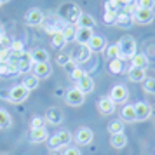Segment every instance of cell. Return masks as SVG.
Here are the masks:
<instances>
[{
    "mask_svg": "<svg viewBox=\"0 0 155 155\" xmlns=\"http://www.w3.org/2000/svg\"><path fill=\"white\" fill-rule=\"evenodd\" d=\"M2 40H4V35L0 33V47H2Z\"/></svg>",
    "mask_w": 155,
    "mask_h": 155,
    "instance_id": "48",
    "label": "cell"
},
{
    "mask_svg": "<svg viewBox=\"0 0 155 155\" xmlns=\"http://www.w3.org/2000/svg\"><path fill=\"white\" fill-rule=\"evenodd\" d=\"M105 54H106V59H120V51H119V45L117 42L115 44H110V45H106L105 49Z\"/></svg>",
    "mask_w": 155,
    "mask_h": 155,
    "instance_id": "28",
    "label": "cell"
},
{
    "mask_svg": "<svg viewBox=\"0 0 155 155\" xmlns=\"http://www.w3.org/2000/svg\"><path fill=\"white\" fill-rule=\"evenodd\" d=\"M52 73V66L49 63H35L33 68H31V75L37 77L38 80H45V78L51 77Z\"/></svg>",
    "mask_w": 155,
    "mask_h": 155,
    "instance_id": "11",
    "label": "cell"
},
{
    "mask_svg": "<svg viewBox=\"0 0 155 155\" xmlns=\"http://www.w3.org/2000/svg\"><path fill=\"white\" fill-rule=\"evenodd\" d=\"M42 127H45V119L44 117H33L31 119V122H30V129H42Z\"/></svg>",
    "mask_w": 155,
    "mask_h": 155,
    "instance_id": "39",
    "label": "cell"
},
{
    "mask_svg": "<svg viewBox=\"0 0 155 155\" xmlns=\"http://www.w3.org/2000/svg\"><path fill=\"white\" fill-rule=\"evenodd\" d=\"M110 99H112L115 105L117 103H126L127 99H129V89L124 84L113 85L112 91H110Z\"/></svg>",
    "mask_w": 155,
    "mask_h": 155,
    "instance_id": "9",
    "label": "cell"
},
{
    "mask_svg": "<svg viewBox=\"0 0 155 155\" xmlns=\"http://www.w3.org/2000/svg\"><path fill=\"white\" fill-rule=\"evenodd\" d=\"M61 155H82V152H80L77 147H66Z\"/></svg>",
    "mask_w": 155,
    "mask_h": 155,
    "instance_id": "45",
    "label": "cell"
},
{
    "mask_svg": "<svg viewBox=\"0 0 155 155\" xmlns=\"http://www.w3.org/2000/svg\"><path fill=\"white\" fill-rule=\"evenodd\" d=\"M134 112H136V122H143L152 117V106L145 101H138L134 105Z\"/></svg>",
    "mask_w": 155,
    "mask_h": 155,
    "instance_id": "12",
    "label": "cell"
},
{
    "mask_svg": "<svg viewBox=\"0 0 155 155\" xmlns=\"http://www.w3.org/2000/svg\"><path fill=\"white\" fill-rule=\"evenodd\" d=\"M105 9L106 11H115V12H119V9H124V5H122L120 0H106Z\"/></svg>",
    "mask_w": 155,
    "mask_h": 155,
    "instance_id": "37",
    "label": "cell"
},
{
    "mask_svg": "<svg viewBox=\"0 0 155 155\" xmlns=\"http://www.w3.org/2000/svg\"><path fill=\"white\" fill-rule=\"evenodd\" d=\"M25 23L30 25V26H40L44 23V12L40 9H28L26 11V14H25Z\"/></svg>",
    "mask_w": 155,
    "mask_h": 155,
    "instance_id": "10",
    "label": "cell"
},
{
    "mask_svg": "<svg viewBox=\"0 0 155 155\" xmlns=\"http://www.w3.org/2000/svg\"><path fill=\"white\" fill-rule=\"evenodd\" d=\"M47 147H49V150L51 152H59V150H61V143H59V140H58V136L56 134H54V136H49V140H47Z\"/></svg>",
    "mask_w": 155,
    "mask_h": 155,
    "instance_id": "34",
    "label": "cell"
},
{
    "mask_svg": "<svg viewBox=\"0 0 155 155\" xmlns=\"http://www.w3.org/2000/svg\"><path fill=\"white\" fill-rule=\"evenodd\" d=\"M133 25H134V21H133V16L131 14H127L124 11H119V12H117V19H115V25H113V26L127 30V28H131Z\"/></svg>",
    "mask_w": 155,
    "mask_h": 155,
    "instance_id": "17",
    "label": "cell"
},
{
    "mask_svg": "<svg viewBox=\"0 0 155 155\" xmlns=\"http://www.w3.org/2000/svg\"><path fill=\"white\" fill-rule=\"evenodd\" d=\"M91 51L87 45H77L75 51L70 54V59L73 61L75 64H80V63H89L91 61Z\"/></svg>",
    "mask_w": 155,
    "mask_h": 155,
    "instance_id": "7",
    "label": "cell"
},
{
    "mask_svg": "<svg viewBox=\"0 0 155 155\" xmlns=\"http://www.w3.org/2000/svg\"><path fill=\"white\" fill-rule=\"evenodd\" d=\"M120 2H122V5H124V7H127V5H131V4H134L136 0H120Z\"/></svg>",
    "mask_w": 155,
    "mask_h": 155,
    "instance_id": "47",
    "label": "cell"
},
{
    "mask_svg": "<svg viewBox=\"0 0 155 155\" xmlns=\"http://www.w3.org/2000/svg\"><path fill=\"white\" fill-rule=\"evenodd\" d=\"M108 70L113 75L122 73V70H124V61L122 59H112V61H108Z\"/></svg>",
    "mask_w": 155,
    "mask_h": 155,
    "instance_id": "30",
    "label": "cell"
},
{
    "mask_svg": "<svg viewBox=\"0 0 155 155\" xmlns=\"http://www.w3.org/2000/svg\"><path fill=\"white\" fill-rule=\"evenodd\" d=\"M33 68V59H31V52H23L19 54V66H18V70H19V75L21 73H30Z\"/></svg>",
    "mask_w": 155,
    "mask_h": 155,
    "instance_id": "16",
    "label": "cell"
},
{
    "mask_svg": "<svg viewBox=\"0 0 155 155\" xmlns=\"http://www.w3.org/2000/svg\"><path fill=\"white\" fill-rule=\"evenodd\" d=\"M11 52L14 54V56H19V54H23L25 52V44L21 42V40H14V42H11Z\"/></svg>",
    "mask_w": 155,
    "mask_h": 155,
    "instance_id": "35",
    "label": "cell"
},
{
    "mask_svg": "<svg viewBox=\"0 0 155 155\" xmlns=\"http://www.w3.org/2000/svg\"><path fill=\"white\" fill-rule=\"evenodd\" d=\"M96 106H98V110L101 115H112L113 112H115V103H113L112 99H110V96H103V98L98 99V103H96Z\"/></svg>",
    "mask_w": 155,
    "mask_h": 155,
    "instance_id": "14",
    "label": "cell"
},
{
    "mask_svg": "<svg viewBox=\"0 0 155 155\" xmlns=\"http://www.w3.org/2000/svg\"><path fill=\"white\" fill-rule=\"evenodd\" d=\"M49 140V133L47 129L42 127V129H31L30 131V141L31 143H44V141Z\"/></svg>",
    "mask_w": 155,
    "mask_h": 155,
    "instance_id": "22",
    "label": "cell"
},
{
    "mask_svg": "<svg viewBox=\"0 0 155 155\" xmlns=\"http://www.w3.org/2000/svg\"><path fill=\"white\" fill-rule=\"evenodd\" d=\"M56 136H58V140H59V143H61V147L63 148L70 147V143H71V133L70 131L61 129V131H58L56 133Z\"/></svg>",
    "mask_w": 155,
    "mask_h": 155,
    "instance_id": "29",
    "label": "cell"
},
{
    "mask_svg": "<svg viewBox=\"0 0 155 155\" xmlns=\"http://www.w3.org/2000/svg\"><path fill=\"white\" fill-rule=\"evenodd\" d=\"M92 140H94V133H92V129H89V127H78L77 133L73 134V141L77 143L78 147H87V145H91Z\"/></svg>",
    "mask_w": 155,
    "mask_h": 155,
    "instance_id": "4",
    "label": "cell"
},
{
    "mask_svg": "<svg viewBox=\"0 0 155 155\" xmlns=\"http://www.w3.org/2000/svg\"><path fill=\"white\" fill-rule=\"evenodd\" d=\"M11 56H12V52L9 47H0V61H9Z\"/></svg>",
    "mask_w": 155,
    "mask_h": 155,
    "instance_id": "44",
    "label": "cell"
},
{
    "mask_svg": "<svg viewBox=\"0 0 155 155\" xmlns=\"http://www.w3.org/2000/svg\"><path fill=\"white\" fill-rule=\"evenodd\" d=\"M87 47H89V51L91 52H96V54H99V52H105L106 49V38L103 35H92V38L89 40V44H87Z\"/></svg>",
    "mask_w": 155,
    "mask_h": 155,
    "instance_id": "13",
    "label": "cell"
},
{
    "mask_svg": "<svg viewBox=\"0 0 155 155\" xmlns=\"http://www.w3.org/2000/svg\"><path fill=\"white\" fill-rule=\"evenodd\" d=\"M31 59H33V64L35 63H49V52L42 47H37V49L31 51Z\"/></svg>",
    "mask_w": 155,
    "mask_h": 155,
    "instance_id": "24",
    "label": "cell"
},
{
    "mask_svg": "<svg viewBox=\"0 0 155 155\" xmlns=\"http://www.w3.org/2000/svg\"><path fill=\"white\" fill-rule=\"evenodd\" d=\"M110 147L115 148V150H122L124 147H127V136L124 133L112 134L110 136Z\"/></svg>",
    "mask_w": 155,
    "mask_h": 155,
    "instance_id": "23",
    "label": "cell"
},
{
    "mask_svg": "<svg viewBox=\"0 0 155 155\" xmlns=\"http://www.w3.org/2000/svg\"><path fill=\"white\" fill-rule=\"evenodd\" d=\"M127 78L134 82V84H140V82H145L147 80V70L143 68H136V66H131L129 71H127Z\"/></svg>",
    "mask_w": 155,
    "mask_h": 155,
    "instance_id": "19",
    "label": "cell"
},
{
    "mask_svg": "<svg viewBox=\"0 0 155 155\" xmlns=\"http://www.w3.org/2000/svg\"><path fill=\"white\" fill-rule=\"evenodd\" d=\"M94 87H96L94 78L89 77V75H85V77H82L78 82H75V89H78L82 94H91V92L94 91Z\"/></svg>",
    "mask_w": 155,
    "mask_h": 155,
    "instance_id": "15",
    "label": "cell"
},
{
    "mask_svg": "<svg viewBox=\"0 0 155 155\" xmlns=\"http://www.w3.org/2000/svg\"><path fill=\"white\" fill-rule=\"evenodd\" d=\"M0 77H11V68L7 61H0Z\"/></svg>",
    "mask_w": 155,
    "mask_h": 155,
    "instance_id": "43",
    "label": "cell"
},
{
    "mask_svg": "<svg viewBox=\"0 0 155 155\" xmlns=\"http://www.w3.org/2000/svg\"><path fill=\"white\" fill-rule=\"evenodd\" d=\"M7 2H11V0H0V4H7Z\"/></svg>",
    "mask_w": 155,
    "mask_h": 155,
    "instance_id": "49",
    "label": "cell"
},
{
    "mask_svg": "<svg viewBox=\"0 0 155 155\" xmlns=\"http://www.w3.org/2000/svg\"><path fill=\"white\" fill-rule=\"evenodd\" d=\"M12 126V117L11 113L5 110V108H0V129L5 131V129H11Z\"/></svg>",
    "mask_w": 155,
    "mask_h": 155,
    "instance_id": "26",
    "label": "cell"
},
{
    "mask_svg": "<svg viewBox=\"0 0 155 155\" xmlns=\"http://www.w3.org/2000/svg\"><path fill=\"white\" fill-rule=\"evenodd\" d=\"M44 119H45V122H49L51 126H59V124H63V120H64V113H63L61 108H58V106H51V108L45 110Z\"/></svg>",
    "mask_w": 155,
    "mask_h": 155,
    "instance_id": "8",
    "label": "cell"
},
{
    "mask_svg": "<svg viewBox=\"0 0 155 155\" xmlns=\"http://www.w3.org/2000/svg\"><path fill=\"white\" fill-rule=\"evenodd\" d=\"M75 68H77V64H75V63H73V61H70V63H68V64H66V66H64V70H66V71H68V75H70V73H71V71H73V70H75Z\"/></svg>",
    "mask_w": 155,
    "mask_h": 155,
    "instance_id": "46",
    "label": "cell"
},
{
    "mask_svg": "<svg viewBox=\"0 0 155 155\" xmlns=\"http://www.w3.org/2000/svg\"><path fill=\"white\" fill-rule=\"evenodd\" d=\"M75 30H77V26H73V25H68V23H66L63 28L59 30V31L63 33L64 40H66V42H70V40H73V38H75Z\"/></svg>",
    "mask_w": 155,
    "mask_h": 155,
    "instance_id": "31",
    "label": "cell"
},
{
    "mask_svg": "<svg viewBox=\"0 0 155 155\" xmlns=\"http://www.w3.org/2000/svg\"><path fill=\"white\" fill-rule=\"evenodd\" d=\"M134 4H136L138 9H148V11L155 9V0H136Z\"/></svg>",
    "mask_w": 155,
    "mask_h": 155,
    "instance_id": "38",
    "label": "cell"
},
{
    "mask_svg": "<svg viewBox=\"0 0 155 155\" xmlns=\"http://www.w3.org/2000/svg\"><path fill=\"white\" fill-rule=\"evenodd\" d=\"M64 103L68 106H82L85 103V94H82L75 87H70L64 92Z\"/></svg>",
    "mask_w": 155,
    "mask_h": 155,
    "instance_id": "6",
    "label": "cell"
},
{
    "mask_svg": "<svg viewBox=\"0 0 155 155\" xmlns=\"http://www.w3.org/2000/svg\"><path fill=\"white\" fill-rule=\"evenodd\" d=\"M133 21L136 25H141V26H147V25H152L155 21V12L153 11H148V9H138L133 12Z\"/></svg>",
    "mask_w": 155,
    "mask_h": 155,
    "instance_id": "5",
    "label": "cell"
},
{
    "mask_svg": "<svg viewBox=\"0 0 155 155\" xmlns=\"http://www.w3.org/2000/svg\"><path fill=\"white\" fill-rule=\"evenodd\" d=\"M30 92L31 91H28L23 84H18V85H14V87H11V91H9V94H7V99H9V103H12V105H19V103H23V101L28 99Z\"/></svg>",
    "mask_w": 155,
    "mask_h": 155,
    "instance_id": "3",
    "label": "cell"
},
{
    "mask_svg": "<svg viewBox=\"0 0 155 155\" xmlns=\"http://www.w3.org/2000/svg\"><path fill=\"white\" fill-rule=\"evenodd\" d=\"M58 14H59V18L66 19V23H68V25H73V23H77L78 18L82 16V9L78 7L77 4L68 2V4H63V5L59 7Z\"/></svg>",
    "mask_w": 155,
    "mask_h": 155,
    "instance_id": "2",
    "label": "cell"
},
{
    "mask_svg": "<svg viewBox=\"0 0 155 155\" xmlns=\"http://www.w3.org/2000/svg\"><path fill=\"white\" fill-rule=\"evenodd\" d=\"M120 120L122 122H127V124H133L136 122V112H134V105H124L122 110H120Z\"/></svg>",
    "mask_w": 155,
    "mask_h": 155,
    "instance_id": "20",
    "label": "cell"
},
{
    "mask_svg": "<svg viewBox=\"0 0 155 155\" xmlns=\"http://www.w3.org/2000/svg\"><path fill=\"white\" fill-rule=\"evenodd\" d=\"M51 155H61V153H56V152H52V153H51Z\"/></svg>",
    "mask_w": 155,
    "mask_h": 155,
    "instance_id": "50",
    "label": "cell"
},
{
    "mask_svg": "<svg viewBox=\"0 0 155 155\" xmlns=\"http://www.w3.org/2000/svg\"><path fill=\"white\" fill-rule=\"evenodd\" d=\"M115 19H117V12L115 11H105L103 14V23L106 26H113L115 25Z\"/></svg>",
    "mask_w": 155,
    "mask_h": 155,
    "instance_id": "36",
    "label": "cell"
},
{
    "mask_svg": "<svg viewBox=\"0 0 155 155\" xmlns=\"http://www.w3.org/2000/svg\"><path fill=\"white\" fill-rule=\"evenodd\" d=\"M71 59H70V54H66V52H61V54H58V58H56V63L59 64V66H66V64L70 63Z\"/></svg>",
    "mask_w": 155,
    "mask_h": 155,
    "instance_id": "42",
    "label": "cell"
},
{
    "mask_svg": "<svg viewBox=\"0 0 155 155\" xmlns=\"http://www.w3.org/2000/svg\"><path fill=\"white\" fill-rule=\"evenodd\" d=\"M0 5H2V4H0Z\"/></svg>",
    "mask_w": 155,
    "mask_h": 155,
    "instance_id": "51",
    "label": "cell"
},
{
    "mask_svg": "<svg viewBox=\"0 0 155 155\" xmlns=\"http://www.w3.org/2000/svg\"><path fill=\"white\" fill-rule=\"evenodd\" d=\"M85 75H87V71H85V70H82V68H78V66H77V68H75V70L71 71V73L68 75V77H70L71 80H75V82H78V80H80L82 77H85Z\"/></svg>",
    "mask_w": 155,
    "mask_h": 155,
    "instance_id": "41",
    "label": "cell"
},
{
    "mask_svg": "<svg viewBox=\"0 0 155 155\" xmlns=\"http://www.w3.org/2000/svg\"><path fill=\"white\" fill-rule=\"evenodd\" d=\"M51 45L54 49H63L64 45H66V40H64V37L61 31H56V33L51 35Z\"/></svg>",
    "mask_w": 155,
    "mask_h": 155,
    "instance_id": "27",
    "label": "cell"
},
{
    "mask_svg": "<svg viewBox=\"0 0 155 155\" xmlns=\"http://www.w3.org/2000/svg\"><path fill=\"white\" fill-rule=\"evenodd\" d=\"M148 64H150V59L145 52H136L133 58H131V66H136V68H143L147 70Z\"/></svg>",
    "mask_w": 155,
    "mask_h": 155,
    "instance_id": "21",
    "label": "cell"
},
{
    "mask_svg": "<svg viewBox=\"0 0 155 155\" xmlns=\"http://www.w3.org/2000/svg\"><path fill=\"white\" fill-rule=\"evenodd\" d=\"M92 35H94V31L89 28H77L75 30V42L78 44V45H87L89 44V40L92 38Z\"/></svg>",
    "mask_w": 155,
    "mask_h": 155,
    "instance_id": "18",
    "label": "cell"
},
{
    "mask_svg": "<svg viewBox=\"0 0 155 155\" xmlns=\"http://www.w3.org/2000/svg\"><path fill=\"white\" fill-rule=\"evenodd\" d=\"M106 129H108L110 136H112V134H120V133H124V122H122V120H112Z\"/></svg>",
    "mask_w": 155,
    "mask_h": 155,
    "instance_id": "32",
    "label": "cell"
},
{
    "mask_svg": "<svg viewBox=\"0 0 155 155\" xmlns=\"http://www.w3.org/2000/svg\"><path fill=\"white\" fill-rule=\"evenodd\" d=\"M38 82H40V80H38L37 77H33V75H26V77L23 78L21 84L25 85L28 91H33V89H37V87H38Z\"/></svg>",
    "mask_w": 155,
    "mask_h": 155,
    "instance_id": "33",
    "label": "cell"
},
{
    "mask_svg": "<svg viewBox=\"0 0 155 155\" xmlns=\"http://www.w3.org/2000/svg\"><path fill=\"white\" fill-rule=\"evenodd\" d=\"M119 45V51H120V59L126 61V59H131V58L138 52V44L131 35H124L120 37V40L117 42Z\"/></svg>",
    "mask_w": 155,
    "mask_h": 155,
    "instance_id": "1",
    "label": "cell"
},
{
    "mask_svg": "<svg viewBox=\"0 0 155 155\" xmlns=\"http://www.w3.org/2000/svg\"><path fill=\"white\" fill-rule=\"evenodd\" d=\"M143 91L147 94H155V78H147L143 82Z\"/></svg>",
    "mask_w": 155,
    "mask_h": 155,
    "instance_id": "40",
    "label": "cell"
},
{
    "mask_svg": "<svg viewBox=\"0 0 155 155\" xmlns=\"http://www.w3.org/2000/svg\"><path fill=\"white\" fill-rule=\"evenodd\" d=\"M77 28L94 30V28H96V19H94L91 14H84V12H82V16L78 18V21H77Z\"/></svg>",
    "mask_w": 155,
    "mask_h": 155,
    "instance_id": "25",
    "label": "cell"
}]
</instances>
